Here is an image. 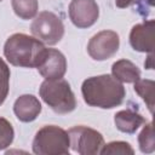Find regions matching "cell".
Listing matches in <instances>:
<instances>
[{
    "instance_id": "6da1fadb",
    "label": "cell",
    "mask_w": 155,
    "mask_h": 155,
    "mask_svg": "<svg viewBox=\"0 0 155 155\" xmlns=\"http://www.w3.org/2000/svg\"><path fill=\"white\" fill-rule=\"evenodd\" d=\"M81 92L84 101L102 109H111L120 105L125 98V87L111 75H99L86 79L82 82Z\"/></svg>"
},
{
    "instance_id": "7a4b0ae2",
    "label": "cell",
    "mask_w": 155,
    "mask_h": 155,
    "mask_svg": "<svg viewBox=\"0 0 155 155\" xmlns=\"http://www.w3.org/2000/svg\"><path fill=\"white\" fill-rule=\"evenodd\" d=\"M47 48L36 38L23 33L11 35L4 46L6 59L15 67L38 68L45 58Z\"/></svg>"
},
{
    "instance_id": "3957f363",
    "label": "cell",
    "mask_w": 155,
    "mask_h": 155,
    "mask_svg": "<svg viewBox=\"0 0 155 155\" xmlns=\"http://www.w3.org/2000/svg\"><path fill=\"white\" fill-rule=\"evenodd\" d=\"M42 101L57 114H68L76 108L75 96L68 81L63 79L45 80L39 90Z\"/></svg>"
},
{
    "instance_id": "277c9868",
    "label": "cell",
    "mask_w": 155,
    "mask_h": 155,
    "mask_svg": "<svg viewBox=\"0 0 155 155\" xmlns=\"http://www.w3.org/2000/svg\"><path fill=\"white\" fill-rule=\"evenodd\" d=\"M69 147L68 132L54 125L40 128L33 140V151L38 155H64L69 153Z\"/></svg>"
},
{
    "instance_id": "5b68a950",
    "label": "cell",
    "mask_w": 155,
    "mask_h": 155,
    "mask_svg": "<svg viewBox=\"0 0 155 155\" xmlns=\"http://www.w3.org/2000/svg\"><path fill=\"white\" fill-rule=\"evenodd\" d=\"M30 30L34 38L47 45H56L64 35L62 19L50 11L40 12L33 21Z\"/></svg>"
},
{
    "instance_id": "8992f818",
    "label": "cell",
    "mask_w": 155,
    "mask_h": 155,
    "mask_svg": "<svg viewBox=\"0 0 155 155\" xmlns=\"http://www.w3.org/2000/svg\"><path fill=\"white\" fill-rule=\"evenodd\" d=\"M70 147L81 155H94L101 153L104 139L99 132L86 126H75L68 131Z\"/></svg>"
},
{
    "instance_id": "52a82bcc",
    "label": "cell",
    "mask_w": 155,
    "mask_h": 155,
    "mask_svg": "<svg viewBox=\"0 0 155 155\" xmlns=\"http://www.w3.org/2000/svg\"><path fill=\"white\" fill-rule=\"evenodd\" d=\"M120 45L119 35L113 30H102L93 35L87 45V52L94 61H105L113 57Z\"/></svg>"
},
{
    "instance_id": "ba28073f",
    "label": "cell",
    "mask_w": 155,
    "mask_h": 155,
    "mask_svg": "<svg viewBox=\"0 0 155 155\" xmlns=\"http://www.w3.org/2000/svg\"><path fill=\"white\" fill-rule=\"evenodd\" d=\"M99 16V8L94 0H71L69 4V17L78 28L93 25Z\"/></svg>"
},
{
    "instance_id": "9c48e42d",
    "label": "cell",
    "mask_w": 155,
    "mask_h": 155,
    "mask_svg": "<svg viewBox=\"0 0 155 155\" xmlns=\"http://www.w3.org/2000/svg\"><path fill=\"white\" fill-rule=\"evenodd\" d=\"M36 69L46 80L62 79L67 71L65 57L56 48H47L44 61Z\"/></svg>"
},
{
    "instance_id": "30bf717a",
    "label": "cell",
    "mask_w": 155,
    "mask_h": 155,
    "mask_svg": "<svg viewBox=\"0 0 155 155\" xmlns=\"http://www.w3.org/2000/svg\"><path fill=\"white\" fill-rule=\"evenodd\" d=\"M154 27L153 19L136 24L130 34V44L133 50L139 52H153L154 50Z\"/></svg>"
},
{
    "instance_id": "8fae6325",
    "label": "cell",
    "mask_w": 155,
    "mask_h": 155,
    "mask_svg": "<svg viewBox=\"0 0 155 155\" xmlns=\"http://www.w3.org/2000/svg\"><path fill=\"white\" fill-rule=\"evenodd\" d=\"M13 111L19 121L30 122L39 116L41 111V103L33 94H23L16 99Z\"/></svg>"
},
{
    "instance_id": "7c38bea8",
    "label": "cell",
    "mask_w": 155,
    "mask_h": 155,
    "mask_svg": "<svg viewBox=\"0 0 155 155\" xmlns=\"http://www.w3.org/2000/svg\"><path fill=\"white\" fill-rule=\"evenodd\" d=\"M114 122L119 131L124 133H134L143 124H145V119L139 113L126 109L120 110L115 114Z\"/></svg>"
},
{
    "instance_id": "4fadbf2b",
    "label": "cell",
    "mask_w": 155,
    "mask_h": 155,
    "mask_svg": "<svg viewBox=\"0 0 155 155\" xmlns=\"http://www.w3.org/2000/svg\"><path fill=\"white\" fill-rule=\"evenodd\" d=\"M111 73L113 76L120 82L131 84L140 79V70L138 69V67L127 59H120L115 62L111 67Z\"/></svg>"
},
{
    "instance_id": "5bb4252c",
    "label": "cell",
    "mask_w": 155,
    "mask_h": 155,
    "mask_svg": "<svg viewBox=\"0 0 155 155\" xmlns=\"http://www.w3.org/2000/svg\"><path fill=\"white\" fill-rule=\"evenodd\" d=\"M11 4L15 13L22 19H30L38 13V0H11Z\"/></svg>"
},
{
    "instance_id": "9a60e30c",
    "label": "cell",
    "mask_w": 155,
    "mask_h": 155,
    "mask_svg": "<svg viewBox=\"0 0 155 155\" xmlns=\"http://www.w3.org/2000/svg\"><path fill=\"white\" fill-rule=\"evenodd\" d=\"M134 84V91L142 97V99L147 103L148 109L150 113H153V108H154V87H155V82L153 80H140L138 79Z\"/></svg>"
},
{
    "instance_id": "2e32d148",
    "label": "cell",
    "mask_w": 155,
    "mask_h": 155,
    "mask_svg": "<svg viewBox=\"0 0 155 155\" xmlns=\"http://www.w3.org/2000/svg\"><path fill=\"white\" fill-rule=\"evenodd\" d=\"M138 143H139V149H140L142 153L150 154L155 150L153 122H149L143 127L142 132L138 136Z\"/></svg>"
},
{
    "instance_id": "e0dca14e",
    "label": "cell",
    "mask_w": 155,
    "mask_h": 155,
    "mask_svg": "<svg viewBox=\"0 0 155 155\" xmlns=\"http://www.w3.org/2000/svg\"><path fill=\"white\" fill-rule=\"evenodd\" d=\"M10 88V69L5 61L0 58V105L5 102Z\"/></svg>"
},
{
    "instance_id": "ac0fdd59",
    "label": "cell",
    "mask_w": 155,
    "mask_h": 155,
    "mask_svg": "<svg viewBox=\"0 0 155 155\" xmlns=\"http://www.w3.org/2000/svg\"><path fill=\"white\" fill-rule=\"evenodd\" d=\"M13 136L15 132L10 121H7L4 117H0V150L11 145L13 140Z\"/></svg>"
},
{
    "instance_id": "d6986e66",
    "label": "cell",
    "mask_w": 155,
    "mask_h": 155,
    "mask_svg": "<svg viewBox=\"0 0 155 155\" xmlns=\"http://www.w3.org/2000/svg\"><path fill=\"white\" fill-rule=\"evenodd\" d=\"M134 151L131 145L126 142H111L107 145H103L101 149V154H130L132 155Z\"/></svg>"
},
{
    "instance_id": "ffe728a7",
    "label": "cell",
    "mask_w": 155,
    "mask_h": 155,
    "mask_svg": "<svg viewBox=\"0 0 155 155\" xmlns=\"http://www.w3.org/2000/svg\"><path fill=\"white\" fill-rule=\"evenodd\" d=\"M133 4H137L139 6V8H148V7H151L154 5V0H115V5L120 8H125V7H128Z\"/></svg>"
},
{
    "instance_id": "44dd1931",
    "label": "cell",
    "mask_w": 155,
    "mask_h": 155,
    "mask_svg": "<svg viewBox=\"0 0 155 155\" xmlns=\"http://www.w3.org/2000/svg\"><path fill=\"white\" fill-rule=\"evenodd\" d=\"M144 65H145L147 69H151L153 68V54H150L148 57V63H144Z\"/></svg>"
},
{
    "instance_id": "7402d4cb",
    "label": "cell",
    "mask_w": 155,
    "mask_h": 155,
    "mask_svg": "<svg viewBox=\"0 0 155 155\" xmlns=\"http://www.w3.org/2000/svg\"><path fill=\"white\" fill-rule=\"evenodd\" d=\"M0 1H1V0H0Z\"/></svg>"
}]
</instances>
